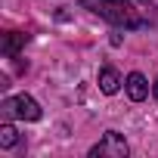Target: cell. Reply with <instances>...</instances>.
<instances>
[{
    "mask_svg": "<svg viewBox=\"0 0 158 158\" xmlns=\"http://www.w3.org/2000/svg\"><path fill=\"white\" fill-rule=\"evenodd\" d=\"M16 143H19L16 127H13V124H3V127H0V146H3V149H13Z\"/></svg>",
    "mask_w": 158,
    "mask_h": 158,
    "instance_id": "52a82bcc",
    "label": "cell"
},
{
    "mask_svg": "<svg viewBox=\"0 0 158 158\" xmlns=\"http://www.w3.org/2000/svg\"><path fill=\"white\" fill-rule=\"evenodd\" d=\"M22 47H25V34H19V31L3 34V53H6V56H16Z\"/></svg>",
    "mask_w": 158,
    "mask_h": 158,
    "instance_id": "8992f818",
    "label": "cell"
},
{
    "mask_svg": "<svg viewBox=\"0 0 158 158\" xmlns=\"http://www.w3.org/2000/svg\"><path fill=\"white\" fill-rule=\"evenodd\" d=\"M152 93H155V99H158V81H155V84H152Z\"/></svg>",
    "mask_w": 158,
    "mask_h": 158,
    "instance_id": "ba28073f",
    "label": "cell"
},
{
    "mask_svg": "<svg viewBox=\"0 0 158 158\" xmlns=\"http://www.w3.org/2000/svg\"><path fill=\"white\" fill-rule=\"evenodd\" d=\"M90 155H93V158H127V143H124L121 133L109 130V133L90 149Z\"/></svg>",
    "mask_w": 158,
    "mask_h": 158,
    "instance_id": "7a4b0ae2",
    "label": "cell"
},
{
    "mask_svg": "<svg viewBox=\"0 0 158 158\" xmlns=\"http://www.w3.org/2000/svg\"><path fill=\"white\" fill-rule=\"evenodd\" d=\"M118 87H121V74L112 68V65H106V68H99V90L102 93H118Z\"/></svg>",
    "mask_w": 158,
    "mask_h": 158,
    "instance_id": "5b68a950",
    "label": "cell"
},
{
    "mask_svg": "<svg viewBox=\"0 0 158 158\" xmlns=\"http://www.w3.org/2000/svg\"><path fill=\"white\" fill-rule=\"evenodd\" d=\"M81 6L99 13V16H102L109 25H115V28L133 31V28H143V25H146V16H143L139 10H133V0H81Z\"/></svg>",
    "mask_w": 158,
    "mask_h": 158,
    "instance_id": "6da1fadb",
    "label": "cell"
},
{
    "mask_svg": "<svg viewBox=\"0 0 158 158\" xmlns=\"http://www.w3.org/2000/svg\"><path fill=\"white\" fill-rule=\"evenodd\" d=\"M3 115H16L22 121H37L40 118V106L31 99V96H13V99H3Z\"/></svg>",
    "mask_w": 158,
    "mask_h": 158,
    "instance_id": "3957f363",
    "label": "cell"
},
{
    "mask_svg": "<svg viewBox=\"0 0 158 158\" xmlns=\"http://www.w3.org/2000/svg\"><path fill=\"white\" fill-rule=\"evenodd\" d=\"M124 87H127V96H130L133 102H143V99L149 96V84H146V77H143L139 71L127 74V81H124Z\"/></svg>",
    "mask_w": 158,
    "mask_h": 158,
    "instance_id": "277c9868",
    "label": "cell"
}]
</instances>
